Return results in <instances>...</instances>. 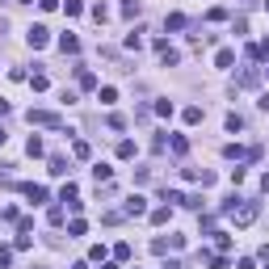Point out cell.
Listing matches in <instances>:
<instances>
[{
  "instance_id": "obj_9",
  "label": "cell",
  "mask_w": 269,
  "mask_h": 269,
  "mask_svg": "<svg viewBox=\"0 0 269 269\" xmlns=\"http://www.w3.org/2000/svg\"><path fill=\"white\" fill-rule=\"evenodd\" d=\"M59 51L63 55H80V38L76 34H59Z\"/></svg>"
},
{
  "instance_id": "obj_18",
  "label": "cell",
  "mask_w": 269,
  "mask_h": 269,
  "mask_svg": "<svg viewBox=\"0 0 269 269\" xmlns=\"http://www.w3.org/2000/svg\"><path fill=\"white\" fill-rule=\"evenodd\" d=\"M67 172V160L63 156H51V177H63Z\"/></svg>"
},
{
  "instance_id": "obj_35",
  "label": "cell",
  "mask_w": 269,
  "mask_h": 269,
  "mask_svg": "<svg viewBox=\"0 0 269 269\" xmlns=\"http://www.w3.org/2000/svg\"><path fill=\"white\" fill-rule=\"evenodd\" d=\"M42 5V13H55V9H59V0H38Z\"/></svg>"
},
{
  "instance_id": "obj_38",
  "label": "cell",
  "mask_w": 269,
  "mask_h": 269,
  "mask_svg": "<svg viewBox=\"0 0 269 269\" xmlns=\"http://www.w3.org/2000/svg\"><path fill=\"white\" fill-rule=\"evenodd\" d=\"M5 139H9V135H5V131H0V147H5Z\"/></svg>"
},
{
  "instance_id": "obj_14",
  "label": "cell",
  "mask_w": 269,
  "mask_h": 269,
  "mask_svg": "<svg viewBox=\"0 0 269 269\" xmlns=\"http://www.w3.org/2000/svg\"><path fill=\"white\" fill-rule=\"evenodd\" d=\"M110 177H114L110 164H97V168H93V181H97V185H110Z\"/></svg>"
},
{
  "instance_id": "obj_1",
  "label": "cell",
  "mask_w": 269,
  "mask_h": 269,
  "mask_svg": "<svg viewBox=\"0 0 269 269\" xmlns=\"http://www.w3.org/2000/svg\"><path fill=\"white\" fill-rule=\"evenodd\" d=\"M223 215H227L236 227H248L252 219H256V202H252V198H240V194H231L227 202H223Z\"/></svg>"
},
{
  "instance_id": "obj_3",
  "label": "cell",
  "mask_w": 269,
  "mask_h": 269,
  "mask_svg": "<svg viewBox=\"0 0 269 269\" xmlns=\"http://www.w3.org/2000/svg\"><path fill=\"white\" fill-rule=\"evenodd\" d=\"M122 215H126V219H143V215H147V198L131 194V198L122 202Z\"/></svg>"
},
{
  "instance_id": "obj_24",
  "label": "cell",
  "mask_w": 269,
  "mask_h": 269,
  "mask_svg": "<svg viewBox=\"0 0 269 269\" xmlns=\"http://www.w3.org/2000/svg\"><path fill=\"white\" fill-rule=\"evenodd\" d=\"M215 240H219V252L227 256V252H231V236H227V231H215Z\"/></svg>"
},
{
  "instance_id": "obj_33",
  "label": "cell",
  "mask_w": 269,
  "mask_h": 269,
  "mask_svg": "<svg viewBox=\"0 0 269 269\" xmlns=\"http://www.w3.org/2000/svg\"><path fill=\"white\" fill-rule=\"evenodd\" d=\"M231 34H248V17H236V21H231Z\"/></svg>"
},
{
  "instance_id": "obj_31",
  "label": "cell",
  "mask_w": 269,
  "mask_h": 269,
  "mask_svg": "<svg viewBox=\"0 0 269 269\" xmlns=\"http://www.w3.org/2000/svg\"><path fill=\"white\" fill-rule=\"evenodd\" d=\"M101 101H105V105H114V101H118V88H110V84H105V88H101Z\"/></svg>"
},
{
  "instance_id": "obj_16",
  "label": "cell",
  "mask_w": 269,
  "mask_h": 269,
  "mask_svg": "<svg viewBox=\"0 0 269 269\" xmlns=\"http://www.w3.org/2000/svg\"><path fill=\"white\" fill-rule=\"evenodd\" d=\"M168 219H172V210H168V206H156V210H151V223H156V227H164Z\"/></svg>"
},
{
  "instance_id": "obj_40",
  "label": "cell",
  "mask_w": 269,
  "mask_h": 269,
  "mask_svg": "<svg viewBox=\"0 0 269 269\" xmlns=\"http://www.w3.org/2000/svg\"><path fill=\"white\" fill-rule=\"evenodd\" d=\"M265 13H269V0H265Z\"/></svg>"
},
{
  "instance_id": "obj_41",
  "label": "cell",
  "mask_w": 269,
  "mask_h": 269,
  "mask_svg": "<svg viewBox=\"0 0 269 269\" xmlns=\"http://www.w3.org/2000/svg\"><path fill=\"white\" fill-rule=\"evenodd\" d=\"M34 269H46V265H34Z\"/></svg>"
},
{
  "instance_id": "obj_7",
  "label": "cell",
  "mask_w": 269,
  "mask_h": 269,
  "mask_svg": "<svg viewBox=\"0 0 269 269\" xmlns=\"http://www.w3.org/2000/svg\"><path fill=\"white\" fill-rule=\"evenodd\" d=\"M59 202H67V210H80V190H76L72 181H67L63 190H59Z\"/></svg>"
},
{
  "instance_id": "obj_34",
  "label": "cell",
  "mask_w": 269,
  "mask_h": 269,
  "mask_svg": "<svg viewBox=\"0 0 269 269\" xmlns=\"http://www.w3.org/2000/svg\"><path fill=\"white\" fill-rule=\"evenodd\" d=\"M156 114L160 118H172V101H156Z\"/></svg>"
},
{
  "instance_id": "obj_2",
  "label": "cell",
  "mask_w": 269,
  "mask_h": 269,
  "mask_svg": "<svg viewBox=\"0 0 269 269\" xmlns=\"http://www.w3.org/2000/svg\"><path fill=\"white\" fill-rule=\"evenodd\" d=\"M30 126H55V131H63V118L51 110H30Z\"/></svg>"
},
{
  "instance_id": "obj_27",
  "label": "cell",
  "mask_w": 269,
  "mask_h": 269,
  "mask_svg": "<svg viewBox=\"0 0 269 269\" xmlns=\"http://www.w3.org/2000/svg\"><path fill=\"white\" fill-rule=\"evenodd\" d=\"M139 34H143V30H135V34H126V51H139V46H143V38H139Z\"/></svg>"
},
{
  "instance_id": "obj_23",
  "label": "cell",
  "mask_w": 269,
  "mask_h": 269,
  "mask_svg": "<svg viewBox=\"0 0 269 269\" xmlns=\"http://www.w3.org/2000/svg\"><path fill=\"white\" fill-rule=\"evenodd\" d=\"M26 151H30V156H42V139L30 135V139H26Z\"/></svg>"
},
{
  "instance_id": "obj_5",
  "label": "cell",
  "mask_w": 269,
  "mask_h": 269,
  "mask_svg": "<svg viewBox=\"0 0 269 269\" xmlns=\"http://www.w3.org/2000/svg\"><path fill=\"white\" fill-rule=\"evenodd\" d=\"M26 42L34 46V51H42V46L51 42V30H46V26H30V34H26Z\"/></svg>"
},
{
  "instance_id": "obj_30",
  "label": "cell",
  "mask_w": 269,
  "mask_h": 269,
  "mask_svg": "<svg viewBox=\"0 0 269 269\" xmlns=\"http://www.w3.org/2000/svg\"><path fill=\"white\" fill-rule=\"evenodd\" d=\"M63 9H67V17H80V13H84V5H80V0H67Z\"/></svg>"
},
{
  "instance_id": "obj_44",
  "label": "cell",
  "mask_w": 269,
  "mask_h": 269,
  "mask_svg": "<svg viewBox=\"0 0 269 269\" xmlns=\"http://www.w3.org/2000/svg\"><path fill=\"white\" fill-rule=\"evenodd\" d=\"M265 269H269V261H265Z\"/></svg>"
},
{
  "instance_id": "obj_19",
  "label": "cell",
  "mask_w": 269,
  "mask_h": 269,
  "mask_svg": "<svg viewBox=\"0 0 269 269\" xmlns=\"http://www.w3.org/2000/svg\"><path fill=\"white\" fill-rule=\"evenodd\" d=\"M72 151H76V160H88V156H93V147L84 143V139H76V143H72Z\"/></svg>"
},
{
  "instance_id": "obj_32",
  "label": "cell",
  "mask_w": 269,
  "mask_h": 269,
  "mask_svg": "<svg viewBox=\"0 0 269 269\" xmlns=\"http://www.w3.org/2000/svg\"><path fill=\"white\" fill-rule=\"evenodd\" d=\"M13 252H17V248H0V269H9V265H13Z\"/></svg>"
},
{
  "instance_id": "obj_13",
  "label": "cell",
  "mask_w": 269,
  "mask_h": 269,
  "mask_svg": "<svg viewBox=\"0 0 269 269\" xmlns=\"http://www.w3.org/2000/svg\"><path fill=\"white\" fill-rule=\"evenodd\" d=\"M236 63V51H231V46H223V51L215 55V67H231Z\"/></svg>"
},
{
  "instance_id": "obj_26",
  "label": "cell",
  "mask_w": 269,
  "mask_h": 269,
  "mask_svg": "<svg viewBox=\"0 0 269 269\" xmlns=\"http://www.w3.org/2000/svg\"><path fill=\"white\" fill-rule=\"evenodd\" d=\"M114 261H131V244H114Z\"/></svg>"
},
{
  "instance_id": "obj_10",
  "label": "cell",
  "mask_w": 269,
  "mask_h": 269,
  "mask_svg": "<svg viewBox=\"0 0 269 269\" xmlns=\"http://www.w3.org/2000/svg\"><path fill=\"white\" fill-rule=\"evenodd\" d=\"M168 147H172V156H185V151H190V139L185 135H168Z\"/></svg>"
},
{
  "instance_id": "obj_12",
  "label": "cell",
  "mask_w": 269,
  "mask_h": 269,
  "mask_svg": "<svg viewBox=\"0 0 269 269\" xmlns=\"http://www.w3.org/2000/svg\"><path fill=\"white\" fill-rule=\"evenodd\" d=\"M76 84L80 88H93V84H97V76H93L88 67H76Z\"/></svg>"
},
{
  "instance_id": "obj_22",
  "label": "cell",
  "mask_w": 269,
  "mask_h": 269,
  "mask_svg": "<svg viewBox=\"0 0 269 269\" xmlns=\"http://www.w3.org/2000/svg\"><path fill=\"white\" fill-rule=\"evenodd\" d=\"M122 17H126V21L139 17V0H126V5H122Z\"/></svg>"
},
{
  "instance_id": "obj_20",
  "label": "cell",
  "mask_w": 269,
  "mask_h": 269,
  "mask_svg": "<svg viewBox=\"0 0 269 269\" xmlns=\"http://www.w3.org/2000/svg\"><path fill=\"white\" fill-rule=\"evenodd\" d=\"M84 231H88L84 219H72V223H67V236H84Z\"/></svg>"
},
{
  "instance_id": "obj_43",
  "label": "cell",
  "mask_w": 269,
  "mask_h": 269,
  "mask_svg": "<svg viewBox=\"0 0 269 269\" xmlns=\"http://www.w3.org/2000/svg\"><path fill=\"white\" fill-rule=\"evenodd\" d=\"M265 76H269V67H265Z\"/></svg>"
},
{
  "instance_id": "obj_17",
  "label": "cell",
  "mask_w": 269,
  "mask_h": 269,
  "mask_svg": "<svg viewBox=\"0 0 269 269\" xmlns=\"http://www.w3.org/2000/svg\"><path fill=\"white\" fill-rule=\"evenodd\" d=\"M202 118H206V110H202V105H190V110H185V122H190V126H198Z\"/></svg>"
},
{
  "instance_id": "obj_15",
  "label": "cell",
  "mask_w": 269,
  "mask_h": 269,
  "mask_svg": "<svg viewBox=\"0 0 269 269\" xmlns=\"http://www.w3.org/2000/svg\"><path fill=\"white\" fill-rule=\"evenodd\" d=\"M30 88H34V93H46V88H51V80H46V72H34V76H30Z\"/></svg>"
},
{
  "instance_id": "obj_29",
  "label": "cell",
  "mask_w": 269,
  "mask_h": 269,
  "mask_svg": "<svg viewBox=\"0 0 269 269\" xmlns=\"http://www.w3.org/2000/svg\"><path fill=\"white\" fill-rule=\"evenodd\" d=\"M118 156H122V160L135 156V143H131V139H122V143H118Z\"/></svg>"
},
{
  "instance_id": "obj_28",
  "label": "cell",
  "mask_w": 269,
  "mask_h": 269,
  "mask_svg": "<svg viewBox=\"0 0 269 269\" xmlns=\"http://www.w3.org/2000/svg\"><path fill=\"white\" fill-rule=\"evenodd\" d=\"M227 131H231V135L244 131V118H240V114H227Z\"/></svg>"
},
{
  "instance_id": "obj_21",
  "label": "cell",
  "mask_w": 269,
  "mask_h": 269,
  "mask_svg": "<svg viewBox=\"0 0 269 269\" xmlns=\"http://www.w3.org/2000/svg\"><path fill=\"white\" fill-rule=\"evenodd\" d=\"M93 21H97V26H105V21H110V9H105V5H93Z\"/></svg>"
},
{
  "instance_id": "obj_4",
  "label": "cell",
  "mask_w": 269,
  "mask_h": 269,
  "mask_svg": "<svg viewBox=\"0 0 269 269\" xmlns=\"http://www.w3.org/2000/svg\"><path fill=\"white\" fill-rule=\"evenodd\" d=\"M177 248H185V236H160V240H151V252H160V256H164V252H177Z\"/></svg>"
},
{
  "instance_id": "obj_8",
  "label": "cell",
  "mask_w": 269,
  "mask_h": 269,
  "mask_svg": "<svg viewBox=\"0 0 269 269\" xmlns=\"http://www.w3.org/2000/svg\"><path fill=\"white\" fill-rule=\"evenodd\" d=\"M21 194H26L34 206H42V202H46V185H34V181H30V185H21Z\"/></svg>"
},
{
  "instance_id": "obj_42",
  "label": "cell",
  "mask_w": 269,
  "mask_h": 269,
  "mask_svg": "<svg viewBox=\"0 0 269 269\" xmlns=\"http://www.w3.org/2000/svg\"><path fill=\"white\" fill-rule=\"evenodd\" d=\"M0 219H5V210H0Z\"/></svg>"
},
{
  "instance_id": "obj_37",
  "label": "cell",
  "mask_w": 269,
  "mask_h": 269,
  "mask_svg": "<svg viewBox=\"0 0 269 269\" xmlns=\"http://www.w3.org/2000/svg\"><path fill=\"white\" fill-rule=\"evenodd\" d=\"M261 190H265V194H269V172H265V177H261Z\"/></svg>"
},
{
  "instance_id": "obj_36",
  "label": "cell",
  "mask_w": 269,
  "mask_h": 269,
  "mask_svg": "<svg viewBox=\"0 0 269 269\" xmlns=\"http://www.w3.org/2000/svg\"><path fill=\"white\" fill-rule=\"evenodd\" d=\"M236 269H256V265H252V261H248V256H244V261H240V265H236Z\"/></svg>"
},
{
  "instance_id": "obj_25",
  "label": "cell",
  "mask_w": 269,
  "mask_h": 269,
  "mask_svg": "<svg viewBox=\"0 0 269 269\" xmlns=\"http://www.w3.org/2000/svg\"><path fill=\"white\" fill-rule=\"evenodd\" d=\"M164 30H185V17H181V13H168V21H164Z\"/></svg>"
},
{
  "instance_id": "obj_6",
  "label": "cell",
  "mask_w": 269,
  "mask_h": 269,
  "mask_svg": "<svg viewBox=\"0 0 269 269\" xmlns=\"http://www.w3.org/2000/svg\"><path fill=\"white\" fill-rule=\"evenodd\" d=\"M156 55H160V63H164V67H172V63H177V59H181V55H177V46H168L164 38H160V42H156Z\"/></svg>"
},
{
  "instance_id": "obj_11",
  "label": "cell",
  "mask_w": 269,
  "mask_h": 269,
  "mask_svg": "<svg viewBox=\"0 0 269 269\" xmlns=\"http://www.w3.org/2000/svg\"><path fill=\"white\" fill-rule=\"evenodd\" d=\"M256 80H261V72H256V67H248V72H240L236 84H240V88H256Z\"/></svg>"
},
{
  "instance_id": "obj_39",
  "label": "cell",
  "mask_w": 269,
  "mask_h": 269,
  "mask_svg": "<svg viewBox=\"0 0 269 269\" xmlns=\"http://www.w3.org/2000/svg\"><path fill=\"white\" fill-rule=\"evenodd\" d=\"M17 5H34V0H17Z\"/></svg>"
}]
</instances>
